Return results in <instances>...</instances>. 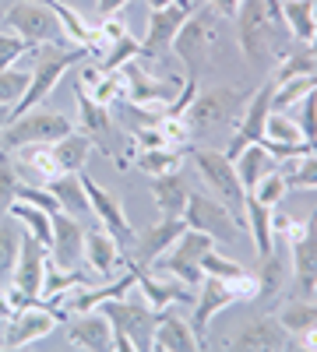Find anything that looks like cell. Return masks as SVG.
<instances>
[{
  "instance_id": "obj_42",
  "label": "cell",
  "mask_w": 317,
  "mask_h": 352,
  "mask_svg": "<svg viewBox=\"0 0 317 352\" xmlns=\"http://www.w3.org/2000/svg\"><path fill=\"white\" fill-rule=\"evenodd\" d=\"M138 56H141V43L127 32L124 39H117V43H113V46L99 56V67H102V71H120L124 64L138 60Z\"/></svg>"
},
{
  "instance_id": "obj_55",
  "label": "cell",
  "mask_w": 317,
  "mask_h": 352,
  "mask_svg": "<svg viewBox=\"0 0 317 352\" xmlns=\"http://www.w3.org/2000/svg\"><path fill=\"white\" fill-rule=\"evenodd\" d=\"M0 18H4V11H0Z\"/></svg>"
},
{
  "instance_id": "obj_44",
  "label": "cell",
  "mask_w": 317,
  "mask_h": 352,
  "mask_svg": "<svg viewBox=\"0 0 317 352\" xmlns=\"http://www.w3.org/2000/svg\"><path fill=\"white\" fill-rule=\"evenodd\" d=\"M240 272H247L240 261L233 257H226L219 247L205 250V257H201V275H212V278H237Z\"/></svg>"
},
{
  "instance_id": "obj_21",
  "label": "cell",
  "mask_w": 317,
  "mask_h": 352,
  "mask_svg": "<svg viewBox=\"0 0 317 352\" xmlns=\"http://www.w3.org/2000/svg\"><path fill=\"white\" fill-rule=\"evenodd\" d=\"M194 292H197V296L190 300V303H194V320H190V324H194L197 335H205L212 320H215L226 307L237 303V296H233V289H229L226 278H212V275L201 278V285H197Z\"/></svg>"
},
{
  "instance_id": "obj_5",
  "label": "cell",
  "mask_w": 317,
  "mask_h": 352,
  "mask_svg": "<svg viewBox=\"0 0 317 352\" xmlns=\"http://www.w3.org/2000/svg\"><path fill=\"white\" fill-rule=\"evenodd\" d=\"M74 124L56 109H25L18 116H8V124L0 127V148H21V144H53L64 134H71Z\"/></svg>"
},
{
  "instance_id": "obj_22",
  "label": "cell",
  "mask_w": 317,
  "mask_h": 352,
  "mask_svg": "<svg viewBox=\"0 0 317 352\" xmlns=\"http://www.w3.org/2000/svg\"><path fill=\"white\" fill-rule=\"evenodd\" d=\"M67 342L74 349H89V352H113V328L106 314L99 307L74 314V320H67Z\"/></svg>"
},
{
  "instance_id": "obj_23",
  "label": "cell",
  "mask_w": 317,
  "mask_h": 352,
  "mask_svg": "<svg viewBox=\"0 0 317 352\" xmlns=\"http://www.w3.org/2000/svg\"><path fill=\"white\" fill-rule=\"evenodd\" d=\"M81 261L96 272V278H113L120 264H127L124 247L113 240L102 226L99 229H85V254H81Z\"/></svg>"
},
{
  "instance_id": "obj_43",
  "label": "cell",
  "mask_w": 317,
  "mask_h": 352,
  "mask_svg": "<svg viewBox=\"0 0 317 352\" xmlns=\"http://www.w3.org/2000/svg\"><path fill=\"white\" fill-rule=\"evenodd\" d=\"M250 197H257L261 204H268V208H278V201L289 194V184H285V176H282V169H272L268 176H261L257 180V187H250L247 190Z\"/></svg>"
},
{
  "instance_id": "obj_11",
  "label": "cell",
  "mask_w": 317,
  "mask_h": 352,
  "mask_svg": "<svg viewBox=\"0 0 317 352\" xmlns=\"http://www.w3.org/2000/svg\"><path fill=\"white\" fill-rule=\"evenodd\" d=\"M184 222H187L190 229L208 232V236H212L215 243H237V236H240L237 215L229 212L219 197H208V194H194V190H190V201H187Z\"/></svg>"
},
{
  "instance_id": "obj_34",
  "label": "cell",
  "mask_w": 317,
  "mask_h": 352,
  "mask_svg": "<svg viewBox=\"0 0 317 352\" xmlns=\"http://www.w3.org/2000/svg\"><path fill=\"white\" fill-rule=\"evenodd\" d=\"M8 215L18 219V226L25 232H32L43 247H50V240H53V215L46 208H36V204H28V201H14Z\"/></svg>"
},
{
  "instance_id": "obj_45",
  "label": "cell",
  "mask_w": 317,
  "mask_h": 352,
  "mask_svg": "<svg viewBox=\"0 0 317 352\" xmlns=\"http://www.w3.org/2000/svg\"><path fill=\"white\" fill-rule=\"evenodd\" d=\"M96 102H102V106H113V102H120L124 99V74L120 71H102L99 74V81L92 85V88H85Z\"/></svg>"
},
{
  "instance_id": "obj_31",
  "label": "cell",
  "mask_w": 317,
  "mask_h": 352,
  "mask_svg": "<svg viewBox=\"0 0 317 352\" xmlns=\"http://www.w3.org/2000/svg\"><path fill=\"white\" fill-rule=\"evenodd\" d=\"M278 4H282V21L289 28V36L300 43H310L317 28V4L314 0H278Z\"/></svg>"
},
{
  "instance_id": "obj_19",
  "label": "cell",
  "mask_w": 317,
  "mask_h": 352,
  "mask_svg": "<svg viewBox=\"0 0 317 352\" xmlns=\"http://www.w3.org/2000/svg\"><path fill=\"white\" fill-rule=\"evenodd\" d=\"M201 345H205V338L194 331V324H190L187 317L173 314L169 307L159 310L155 331H152V349L155 352H194Z\"/></svg>"
},
{
  "instance_id": "obj_13",
  "label": "cell",
  "mask_w": 317,
  "mask_h": 352,
  "mask_svg": "<svg viewBox=\"0 0 317 352\" xmlns=\"http://www.w3.org/2000/svg\"><path fill=\"white\" fill-rule=\"evenodd\" d=\"M272 96H275V81H265L261 88H254V96H247V102H243V109L237 116V134H233V141H229V148H226L229 159H237L247 144L265 138V120L272 113Z\"/></svg>"
},
{
  "instance_id": "obj_16",
  "label": "cell",
  "mask_w": 317,
  "mask_h": 352,
  "mask_svg": "<svg viewBox=\"0 0 317 352\" xmlns=\"http://www.w3.org/2000/svg\"><path fill=\"white\" fill-rule=\"evenodd\" d=\"M222 349H240V352H278L293 349V338L282 331L275 317H250L247 324L237 328L233 338H226Z\"/></svg>"
},
{
  "instance_id": "obj_4",
  "label": "cell",
  "mask_w": 317,
  "mask_h": 352,
  "mask_svg": "<svg viewBox=\"0 0 317 352\" xmlns=\"http://www.w3.org/2000/svg\"><path fill=\"white\" fill-rule=\"evenodd\" d=\"M74 96H78V116H81V131L92 138V148L113 159L117 169H127V152H124V127L113 120V109L96 102L85 88L74 81Z\"/></svg>"
},
{
  "instance_id": "obj_27",
  "label": "cell",
  "mask_w": 317,
  "mask_h": 352,
  "mask_svg": "<svg viewBox=\"0 0 317 352\" xmlns=\"http://www.w3.org/2000/svg\"><path fill=\"white\" fill-rule=\"evenodd\" d=\"M237 162V176H240V184H243V190H250V187H257V180L261 176H268L272 169H278L282 162L265 148L261 141H254V144H247V148L233 159Z\"/></svg>"
},
{
  "instance_id": "obj_29",
  "label": "cell",
  "mask_w": 317,
  "mask_h": 352,
  "mask_svg": "<svg viewBox=\"0 0 317 352\" xmlns=\"http://www.w3.org/2000/svg\"><path fill=\"white\" fill-rule=\"evenodd\" d=\"M18 152V176L21 173H28L32 180H39V184H46V180H53L56 173H61V166H56V155H53V144H21V148H14Z\"/></svg>"
},
{
  "instance_id": "obj_39",
  "label": "cell",
  "mask_w": 317,
  "mask_h": 352,
  "mask_svg": "<svg viewBox=\"0 0 317 352\" xmlns=\"http://www.w3.org/2000/svg\"><path fill=\"white\" fill-rule=\"evenodd\" d=\"M282 176H285V184H289V190H317V148L296 155V166L282 169Z\"/></svg>"
},
{
  "instance_id": "obj_18",
  "label": "cell",
  "mask_w": 317,
  "mask_h": 352,
  "mask_svg": "<svg viewBox=\"0 0 317 352\" xmlns=\"http://www.w3.org/2000/svg\"><path fill=\"white\" fill-rule=\"evenodd\" d=\"M46 250L56 268H78L85 254V226L67 212H53V240Z\"/></svg>"
},
{
  "instance_id": "obj_10",
  "label": "cell",
  "mask_w": 317,
  "mask_h": 352,
  "mask_svg": "<svg viewBox=\"0 0 317 352\" xmlns=\"http://www.w3.org/2000/svg\"><path fill=\"white\" fill-rule=\"evenodd\" d=\"M247 96L237 92V88H229V85H219V88H208V92H197L187 106V120L194 131L201 127H219V124H229V120H237L240 109H243Z\"/></svg>"
},
{
  "instance_id": "obj_6",
  "label": "cell",
  "mask_w": 317,
  "mask_h": 352,
  "mask_svg": "<svg viewBox=\"0 0 317 352\" xmlns=\"http://www.w3.org/2000/svg\"><path fill=\"white\" fill-rule=\"evenodd\" d=\"M190 162L201 176V184L212 190V197H219L222 204L233 215H243V204H247V190L237 176V162L229 159L226 152H212V148H194Z\"/></svg>"
},
{
  "instance_id": "obj_33",
  "label": "cell",
  "mask_w": 317,
  "mask_h": 352,
  "mask_svg": "<svg viewBox=\"0 0 317 352\" xmlns=\"http://www.w3.org/2000/svg\"><path fill=\"white\" fill-rule=\"evenodd\" d=\"M180 162H184V148H177V144H162V148H138L134 152V166L145 176L177 173Z\"/></svg>"
},
{
  "instance_id": "obj_52",
  "label": "cell",
  "mask_w": 317,
  "mask_h": 352,
  "mask_svg": "<svg viewBox=\"0 0 317 352\" xmlns=\"http://www.w3.org/2000/svg\"><path fill=\"white\" fill-rule=\"evenodd\" d=\"M61 4H67V8H74V11H96L99 0H61Z\"/></svg>"
},
{
  "instance_id": "obj_1",
  "label": "cell",
  "mask_w": 317,
  "mask_h": 352,
  "mask_svg": "<svg viewBox=\"0 0 317 352\" xmlns=\"http://www.w3.org/2000/svg\"><path fill=\"white\" fill-rule=\"evenodd\" d=\"M99 310L106 314L109 328H113V349L117 352H149L152 349V331L159 310H152L141 296H113L106 303H99Z\"/></svg>"
},
{
  "instance_id": "obj_49",
  "label": "cell",
  "mask_w": 317,
  "mask_h": 352,
  "mask_svg": "<svg viewBox=\"0 0 317 352\" xmlns=\"http://www.w3.org/2000/svg\"><path fill=\"white\" fill-rule=\"evenodd\" d=\"M240 4H243V0H208V8H212L219 18H237Z\"/></svg>"
},
{
  "instance_id": "obj_28",
  "label": "cell",
  "mask_w": 317,
  "mask_h": 352,
  "mask_svg": "<svg viewBox=\"0 0 317 352\" xmlns=\"http://www.w3.org/2000/svg\"><path fill=\"white\" fill-rule=\"evenodd\" d=\"M243 222L250 229V236H254V250L257 257H268L275 250V229H272V208L268 204H261L257 197L247 194V204H243Z\"/></svg>"
},
{
  "instance_id": "obj_12",
  "label": "cell",
  "mask_w": 317,
  "mask_h": 352,
  "mask_svg": "<svg viewBox=\"0 0 317 352\" xmlns=\"http://www.w3.org/2000/svg\"><path fill=\"white\" fill-rule=\"evenodd\" d=\"M81 184H85V194H89V208H92V215L99 219V226H102L120 247H134L138 232H134V226H131V219H127V212H124V204L117 201V194L106 190L102 184H96L89 173H81Z\"/></svg>"
},
{
  "instance_id": "obj_25",
  "label": "cell",
  "mask_w": 317,
  "mask_h": 352,
  "mask_svg": "<svg viewBox=\"0 0 317 352\" xmlns=\"http://www.w3.org/2000/svg\"><path fill=\"white\" fill-rule=\"evenodd\" d=\"M53 201H56V208L74 215V219H85V215H92L89 208V194H85V184H81V173H56L53 180L43 184Z\"/></svg>"
},
{
  "instance_id": "obj_24",
  "label": "cell",
  "mask_w": 317,
  "mask_h": 352,
  "mask_svg": "<svg viewBox=\"0 0 317 352\" xmlns=\"http://www.w3.org/2000/svg\"><path fill=\"white\" fill-rule=\"evenodd\" d=\"M152 201L162 219H184L187 212V201H190V187L184 180V173H162L152 176Z\"/></svg>"
},
{
  "instance_id": "obj_2",
  "label": "cell",
  "mask_w": 317,
  "mask_h": 352,
  "mask_svg": "<svg viewBox=\"0 0 317 352\" xmlns=\"http://www.w3.org/2000/svg\"><path fill=\"white\" fill-rule=\"evenodd\" d=\"M89 56V50L85 46H56V43H46V46H39V53H36V71L28 74V88L21 92V99L8 109V116H18V113H25V109H36L53 88H56V81H61L64 74H67V67L71 64H78V60H85Z\"/></svg>"
},
{
  "instance_id": "obj_14",
  "label": "cell",
  "mask_w": 317,
  "mask_h": 352,
  "mask_svg": "<svg viewBox=\"0 0 317 352\" xmlns=\"http://www.w3.org/2000/svg\"><path fill=\"white\" fill-rule=\"evenodd\" d=\"M43 278H46V247L32 232H21V250H18V264H14L8 289L14 296H21L25 303H32L43 296Z\"/></svg>"
},
{
  "instance_id": "obj_32",
  "label": "cell",
  "mask_w": 317,
  "mask_h": 352,
  "mask_svg": "<svg viewBox=\"0 0 317 352\" xmlns=\"http://www.w3.org/2000/svg\"><path fill=\"white\" fill-rule=\"evenodd\" d=\"M21 226L18 219L4 215L0 219V285H11V275H14V264H18V250H21Z\"/></svg>"
},
{
  "instance_id": "obj_9",
  "label": "cell",
  "mask_w": 317,
  "mask_h": 352,
  "mask_svg": "<svg viewBox=\"0 0 317 352\" xmlns=\"http://www.w3.org/2000/svg\"><path fill=\"white\" fill-rule=\"evenodd\" d=\"M61 314H56L46 300H32V303H25L18 307L4 324H0V349H25V345H32L46 335L56 331V324H61Z\"/></svg>"
},
{
  "instance_id": "obj_54",
  "label": "cell",
  "mask_w": 317,
  "mask_h": 352,
  "mask_svg": "<svg viewBox=\"0 0 317 352\" xmlns=\"http://www.w3.org/2000/svg\"><path fill=\"white\" fill-rule=\"evenodd\" d=\"M307 46H310V53H314V56H317V28H314V39H310V43H307Z\"/></svg>"
},
{
  "instance_id": "obj_50",
  "label": "cell",
  "mask_w": 317,
  "mask_h": 352,
  "mask_svg": "<svg viewBox=\"0 0 317 352\" xmlns=\"http://www.w3.org/2000/svg\"><path fill=\"white\" fill-rule=\"evenodd\" d=\"M293 345H296V349H307V352H317V324H310L303 335H296Z\"/></svg>"
},
{
  "instance_id": "obj_37",
  "label": "cell",
  "mask_w": 317,
  "mask_h": 352,
  "mask_svg": "<svg viewBox=\"0 0 317 352\" xmlns=\"http://www.w3.org/2000/svg\"><path fill=\"white\" fill-rule=\"evenodd\" d=\"M317 88V78H285V81H275V96H272V109H289V106H300L310 92Z\"/></svg>"
},
{
  "instance_id": "obj_47",
  "label": "cell",
  "mask_w": 317,
  "mask_h": 352,
  "mask_svg": "<svg viewBox=\"0 0 317 352\" xmlns=\"http://www.w3.org/2000/svg\"><path fill=\"white\" fill-rule=\"evenodd\" d=\"M25 88H28V74H25V71H14V67L0 71V106L11 109V106L21 99Z\"/></svg>"
},
{
  "instance_id": "obj_56",
  "label": "cell",
  "mask_w": 317,
  "mask_h": 352,
  "mask_svg": "<svg viewBox=\"0 0 317 352\" xmlns=\"http://www.w3.org/2000/svg\"><path fill=\"white\" fill-rule=\"evenodd\" d=\"M314 4H317V0H314Z\"/></svg>"
},
{
  "instance_id": "obj_48",
  "label": "cell",
  "mask_w": 317,
  "mask_h": 352,
  "mask_svg": "<svg viewBox=\"0 0 317 352\" xmlns=\"http://www.w3.org/2000/svg\"><path fill=\"white\" fill-rule=\"evenodd\" d=\"M303 113H300V131H303V141L310 144V148H317V88L300 102Z\"/></svg>"
},
{
  "instance_id": "obj_40",
  "label": "cell",
  "mask_w": 317,
  "mask_h": 352,
  "mask_svg": "<svg viewBox=\"0 0 317 352\" xmlns=\"http://www.w3.org/2000/svg\"><path fill=\"white\" fill-rule=\"evenodd\" d=\"M265 138L275 141V144H307L303 141V131L296 120H289L282 109H272L268 120H265Z\"/></svg>"
},
{
  "instance_id": "obj_51",
  "label": "cell",
  "mask_w": 317,
  "mask_h": 352,
  "mask_svg": "<svg viewBox=\"0 0 317 352\" xmlns=\"http://www.w3.org/2000/svg\"><path fill=\"white\" fill-rule=\"evenodd\" d=\"M124 4H127V0H99V14H117V11H124Z\"/></svg>"
},
{
  "instance_id": "obj_41",
  "label": "cell",
  "mask_w": 317,
  "mask_h": 352,
  "mask_svg": "<svg viewBox=\"0 0 317 352\" xmlns=\"http://www.w3.org/2000/svg\"><path fill=\"white\" fill-rule=\"evenodd\" d=\"M21 184H25V180L18 176V169H14L8 148H0V219H4V215L11 212V204L18 201V187H21Z\"/></svg>"
},
{
  "instance_id": "obj_7",
  "label": "cell",
  "mask_w": 317,
  "mask_h": 352,
  "mask_svg": "<svg viewBox=\"0 0 317 352\" xmlns=\"http://www.w3.org/2000/svg\"><path fill=\"white\" fill-rule=\"evenodd\" d=\"M4 21L28 46H46V43L71 46L64 39V28H61V21H56V14L50 11L46 0H18V4H11L4 11Z\"/></svg>"
},
{
  "instance_id": "obj_15",
  "label": "cell",
  "mask_w": 317,
  "mask_h": 352,
  "mask_svg": "<svg viewBox=\"0 0 317 352\" xmlns=\"http://www.w3.org/2000/svg\"><path fill=\"white\" fill-rule=\"evenodd\" d=\"M190 11H194L190 0H173V4H166L159 11H149L152 21H149L145 39H141V60H149V56H152V60H159V56H166L173 50V39H177L180 25L187 21Z\"/></svg>"
},
{
  "instance_id": "obj_38",
  "label": "cell",
  "mask_w": 317,
  "mask_h": 352,
  "mask_svg": "<svg viewBox=\"0 0 317 352\" xmlns=\"http://www.w3.org/2000/svg\"><path fill=\"white\" fill-rule=\"evenodd\" d=\"M285 78H317V56L310 53V46L307 50H289L278 60L272 81H285Z\"/></svg>"
},
{
  "instance_id": "obj_36",
  "label": "cell",
  "mask_w": 317,
  "mask_h": 352,
  "mask_svg": "<svg viewBox=\"0 0 317 352\" xmlns=\"http://www.w3.org/2000/svg\"><path fill=\"white\" fill-rule=\"evenodd\" d=\"M289 268H285V250H272L268 257H261V272H257V278H261V296L257 300H275L282 285H285V275Z\"/></svg>"
},
{
  "instance_id": "obj_3",
  "label": "cell",
  "mask_w": 317,
  "mask_h": 352,
  "mask_svg": "<svg viewBox=\"0 0 317 352\" xmlns=\"http://www.w3.org/2000/svg\"><path fill=\"white\" fill-rule=\"evenodd\" d=\"M215 43H219V14L208 4L194 8L187 14V21L180 25L177 39H173V53H177V60L187 67V78H201Z\"/></svg>"
},
{
  "instance_id": "obj_53",
  "label": "cell",
  "mask_w": 317,
  "mask_h": 352,
  "mask_svg": "<svg viewBox=\"0 0 317 352\" xmlns=\"http://www.w3.org/2000/svg\"><path fill=\"white\" fill-rule=\"evenodd\" d=\"M166 4H173V0H149V11H159V8H166Z\"/></svg>"
},
{
  "instance_id": "obj_17",
  "label": "cell",
  "mask_w": 317,
  "mask_h": 352,
  "mask_svg": "<svg viewBox=\"0 0 317 352\" xmlns=\"http://www.w3.org/2000/svg\"><path fill=\"white\" fill-rule=\"evenodd\" d=\"M131 272H134V285L141 289V300H145L152 310H166L177 300H194V289H187L184 282L169 278V275H152L149 264L131 261Z\"/></svg>"
},
{
  "instance_id": "obj_20",
  "label": "cell",
  "mask_w": 317,
  "mask_h": 352,
  "mask_svg": "<svg viewBox=\"0 0 317 352\" xmlns=\"http://www.w3.org/2000/svg\"><path fill=\"white\" fill-rule=\"evenodd\" d=\"M289 257H293V272L296 285L314 296L317 292V208L310 219H303V232L296 240H289Z\"/></svg>"
},
{
  "instance_id": "obj_26",
  "label": "cell",
  "mask_w": 317,
  "mask_h": 352,
  "mask_svg": "<svg viewBox=\"0 0 317 352\" xmlns=\"http://www.w3.org/2000/svg\"><path fill=\"white\" fill-rule=\"evenodd\" d=\"M187 229L184 219H159L145 236H138L134 247H138V264H155L173 243L180 240V232Z\"/></svg>"
},
{
  "instance_id": "obj_30",
  "label": "cell",
  "mask_w": 317,
  "mask_h": 352,
  "mask_svg": "<svg viewBox=\"0 0 317 352\" xmlns=\"http://www.w3.org/2000/svg\"><path fill=\"white\" fill-rule=\"evenodd\" d=\"M53 155L61 173H85V162L92 155V138L85 131H71L61 141H53Z\"/></svg>"
},
{
  "instance_id": "obj_8",
  "label": "cell",
  "mask_w": 317,
  "mask_h": 352,
  "mask_svg": "<svg viewBox=\"0 0 317 352\" xmlns=\"http://www.w3.org/2000/svg\"><path fill=\"white\" fill-rule=\"evenodd\" d=\"M212 247H215V240L208 236V232L187 226V229L180 232V240L173 243L155 264H159L162 275L184 282L187 289H197L201 278H205V275H201V257H205V250H212Z\"/></svg>"
},
{
  "instance_id": "obj_35",
  "label": "cell",
  "mask_w": 317,
  "mask_h": 352,
  "mask_svg": "<svg viewBox=\"0 0 317 352\" xmlns=\"http://www.w3.org/2000/svg\"><path fill=\"white\" fill-rule=\"evenodd\" d=\"M275 320L282 324V331L289 335V338H296V335H303L310 324H317V300H289V303H282V310L275 314Z\"/></svg>"
},
{
  "instance_id": "obj_46",
  "label": "cell",
  "mask_w": 317,
  "mask_h": 352,
  "mask_svg": "<svg viewBox=\"0 0 317 352\" xmlns=\"http://www.w3.org/2000/svg\"><path fill=\"white\" fill-rule=\"evenodd\" d=\"M28 50H32V46H28L18 32H11V28H0V71L14 67Z\"/></svg>"
}]
</instances>
